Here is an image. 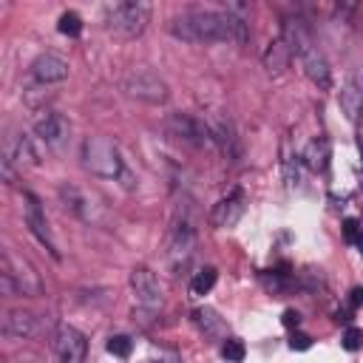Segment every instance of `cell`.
<instances>
[{
  "mask_svg": "<svg viewBox=\"0 0 363 363\" xmlns=\"http://www.w3.org/2000/svg\"><path fill=\"white\" fill-rule=\"evenodd\" d=\"M284 326H289V329L295 326V329H298V326H301V315L292 312V309H286V312H284Z\"/></svg>",
  "mask_w": 363,
  "mask_h": 363,
  "instance_id": "obj_29",
  "label": "cell"
},
{
  "mask_svg": "<svg viewBox=\"0 0 363 363\" xmlns=\"http://www.w3.org/2000/svg\"><path fill=\"white\" fill-rule=\"evenodd\" d=\"M57 31L65 34V37H77L82 31V17L77 11H62L60 14V23H57Z\"/></svg>",
  "mask_w": 363,
  "mask_h": 363,
  "instance_id": "obj_21",
  "label": "cell"
},
{
  "mask_svg": "<svg viewBox=\"0 0 363 363\" xmlns=\"http://www.w3.org/2000/svg\"><path fill=\"white\" fill-rule=\"evenodd\" d=\"M0 281H3V289L9 295H28V298H37L43 295V281H40V272L20 255H14L11 250L3 252V272H0Z\"/></svg>",
  "mask_w": 363,
  "mask_h": 363,
  "instance_id": "obj_5",
  "label": "cell"
},
{
  "mask_svg": "<svg viewBox=\"0 0 363 363\" xmlns=\"http://www.w3.org/2000/svg\"><path fill=\"white\" fill-rule=\"evenodd\" d=\"M23 199H26V224H28L31 235H34L40 244H45V247H48V252L57 258V247H54V241H51L48 221H45V210H43L40 199H37L34 193H23Z\"/></svg>",
  "mask_w": 363,
  "mask_h": 363,
  "instance_id": "obj_11",
  "label": "cell"
},
{
  "mask_svg": "<svg viewBox=\"0 0 363 363\" xmlns=\"http://www.w3.org/2000/svg\"><path fill=\"white\" fill-rule=\"evenodd\" d=\"M284 176H286V184L289 187L298 184V156H292V153L284 156Z\"/></svg>",
  "mask_w": 363,
  "mask_h": 363,
  "instance_id": "obj_27",
  "label": "cell"
},
{
  "mask_svg": "<svg viewBox=\"0 0 363 363\" xmlns=\"http://www.w3.org/2000/svg\"><path fill=\"white\" fill-rule=\"evenodd\" d=\"M193 252H196V227H193L190 216L179 210L170 224V233H167V264H170L173 275H182L190 267Z\"/></svg>",
  "mask_w": 363,
  "mask_h": 363,
  "instance_id": "obj_4",
  "label": "cell"
},
{
  "mask_svg": "<svg viewBox=\"0 0 363 363\" xmlns=\"http://www.w3.org/2000/svg\"><path fill=\"white\" fill-rule=\"evenodd\" d=\"M82 164L96 179H119L125 170L122 153L108 136H88L82 142Z\"/></svg>",
  "mask_w": 363,
  "mask_h": 363,
  "instance_id": "obj_3",
  "label": "cell"
},
{
  "mask_svg": "<svg viewBox=\"0 0 363 363\" xmlns=\"http://www.w3.org/2000/svg\"><path fill=\"white\" fill-rule=\"evenodd\" d=\"M216 281H218V269H216V267H204V269H199V272L193 275L190 292H193V295H207V292L216 286Z\"/></svg>",
  "mask_w": 363,
  "mask_h": 363,
  "instance_id": "obj_20",
  "label": "cell"
},
{
  "mask_svg": "<svg viewBox=\"0 0 363 363\" xmlns=\"http://www.w3.org/2000/svg\"><path fill=\"white\" fill-rule=\"evenodd\" d=\"M31 77L40 82V85H54V82H62L68 77V62L57 54H40L34 62H31Z\"/></svg>",
  "mask_w": 363,
  "mask_h": 363,
  "instance_id": "obj_13",
  "label": "cell"
},
{
  "mask_svg": "<svg viewBox=\"0 0 363 363\" xmlns=\"http://www.w3.org/2000/svg\"><path fill=\"white\" fill-rule=\"evenodd\" d=\"M150 14H153V6L145 3V0L113 3L105 11V28L113 37H119V40H133V37H139L147 28Z\"/></svg>",
  "mask_w": 363,
  "mask_h": 363,
  "instance_id": "obj_2",
  "label": "cell"
},
{
  "mask_svg": "<svg viewBox=\"0 0 363 363\" xmlns=\"http://www.w3.org/2000/svg\"><path fill=\"white\" fill-rule=\"evenodd\" d=\"M130 289H133V298L142 309H159L162 306V286L147 267L130 269Z\"/></svg>",
  "mask_w": 363,
  "mask_h": 363,
  "instance_id": "obj_10",
  "label": "cell"
},
{
  "mask_svg": "<svg viewBox=\"0 0 363 363\" xmlns=\"http://www.w3.org/2000/svg\"><path fill=\"white\" fill-rule=\"evenodd\" d=\"M357 233H360V221H357V218H346V221H343V235H346V241L354 244Z\"/></svg>",
  "mask_w": 363,
  "mask_h": 363,
  "instance_id": "obj_28",
  "label": "cell"
},
{
  "mask_svg": "<svg viewBox=\"0 0 363 363\" xmlns=\"http://www.w3.org/2000/svg\"><path fill=\"white\" fill-rule=\"evenodd\" d=\"M329 139L326 136H315V139H309V145L303 147V153H301V162L309 167V170H315V173H323L326 167H329Z\"/></svg>",
  "mask_w": 363,
  "mask_h": 363,
  "instance_id": "obj_18",
  "label": "cell"
},
{
  "mask_svg": "<svg viewBox=\"0 0 363 363\" xmlns=\"http://www.w3.org/2000/svg\"><path fill=\"white\" fill-rule=\"evenodd\" d=\"M193 323L199 326V332L207 337V340H227V323L224 318L213 309V306H201L193 312Z\"/></svg>",
  "mask_w": 363,
  "mask_h": 363,
  "instance_id": "obj_14",
  "label": "cell"
},
{
  "mask_svg": "<svg viewBox=\"0 0 363 363\" xmlns=\"http://www.w3.org/2000/svg\"><path fill=\"white\" fill-rule=\"evenodd\" d=\"M170 34L184 43H247V23L233 11L218 9H187L167 23Z\"/></svg>",
  "mask_w": 363,
  "mask_h": 363,
  "instance_id": "obj_1",
  "label": "cell"
},
{
  "mask_svg": "<svg viewBox=\"0 0 363 363\" xmlns=\"http://www.w3.org/2000/svg\"><path fill=\"white\" fill-rule=\"evenodd\" d=\"M309 343H312V340H309L306 335H301V332H298V335H292V340H289V346H292V349H309Z\"/></svg>",
  "mask_w": 363,
  "mask_h": 363,
  "instance_id": "obj_30",
  "label": "cell"
},
{
  "mask_svg": "<svg viewBox=\"0 0 363 363\" xmlns=\"http://www.w3.org/2000/svg\"><path fill=\"white\" fill-rule=\"evenodd\" d=\"M354 247L363 252V224H360V233H357V238H354Z\"/></svg>",
  "mask_w": 363,
  "mask_h": 363,
  "instance_id": "obj_32",
  "label": "cell"
},
{
  "mask_svg": "<svg viewBox=\"0 0 363 363\" xmlns=\"http://www.w3.org/2000/svg\"><path fill=\"white\" fill-rule=\"evenodd\" d=\"M337 102H340V111L346 113L349 122H354V119L360 116V111H363V94H360V88H357L354 82H346V85L340 88Z\"/></svg>",
  "mask_w": 363,
  "mask_h": 363,
  "instance_id": "obj_19",
  "label": "cell"
},
{
  "mask_svg": "<svg viewBox=\"0 0 363 363\" xmlns=\"http://www.w3.org/2000/svg\"><path fill=\"white\" fill-rule=\"evenodd\" d=\"M167 136L190 145V147H216V139H213V130L207 122L190 116V113H170L167 122Z\"/></svg>",
  "mask_w": 363,
  "mask_h": 363,
  "instance_id": "obj_7",
  "label": "cell"
},
{
  "mask_svg": "<svg viewBox=\"0 0 363 363\" xmlns=\"http://www.w3.org/2000/svg\"><path fill=\"white\" fill-rule=\"evenodd\" d=\"M37 332V320L26 309H9L3 318V335L9 337H31Z\"/></svg>",
  "mask_w": 363,
  "mask_h": 363,
  "instance_id": "obj_17",
  "label": "cell"
},
{
  "mask_svg": "<svg viewBox=\"0 0 363 363\" xmlns=\"http://www.w3.org/2000/svg\"><path fill=\"white\" fill-rule=\"evenodd\" d=\"M34 133L40 142H45L48 147H60L65 139H68V119L62 113H54L48 111L45 116H40L34 122Z\"/></svg>",
  "mask_w": 363,
  "mask_h": 363,
  "instance_id": "obj_12",
  "label": "cell"
},
{
  "mask_svg": "<svg viewBox=\"0 0 363 363\" xmlns=\"http://www.w3.org/2000/svg\"><path fill=\"white\" fill-rule=\"evenodd\" d=\"M360 303H363V286H354V289L349 292V306H352V309H357Z\"/></svg>",
  "mask_w": 363,
  "mask_h": 363,
  "instance_id": "obj_31",
  "label": "cell"
},
{
  "mask_svg": "<svg viewBox=\"0 0 363 363\" xmlns=\"http://www.w3.org/2000/svg\"><path fill=\"white\" fill-rule=\"evenodd\" d=\"M54 352H57L60 363H85L88 340L79 329H74L68 323H60L57 332H54Z\"/></svg>",
  "mask_w": 363,
  "mask_h": 363,
  "instance_id": "obj_8",
  "label": "cell"
},
{
  "mask_svg": "<svg viewBox=\"0 0 363 363\" xmlns=\"http://www.w3.org/2000/svg\"><path fill=\"white\" fill-rule=\"evenodd\" d=\"M244 354H247V349H244V343H241L238 337H227V340H224V346H221V357H224L227 363H241Z\"/></svg>",
  "mask_w": 363,
  "mask_h": 363,
  "instance_id": "obj_23",
  "label": "cell"
},
{
  "mask_svg": "<svg viewBox=\"0 0 363 363\" xmlns=\"http://www.w3.org/2000/svg\"><path fill=\"white\" fill-rule=\"evenodd\" d=\"M122 88L133 96V99H142V102H150V105H159V102H167V82L153 74L150 68H133L125 74L122 79Z\"/></svg>",
  "mask_w": 363,
  "mask_h": 363,
  "instance_id": "obj_6",
  "label": "cell"
},
{
  "mask_svg": "<svg viewBox=\"0 0 363 363\" xmlns=\"http://www.w3.org/2000/svg\"><path fill=\"white\" fill-rule=\"evenodd\" d=\"M145 363H182V357H179V352H173V349H164V346L156 349V346H153Z\"/></svg>",
  "mask_w": 363,
  "mask_h": 363,
  "instance_id": "obj_25",
  "label": "cell"
},
{
  "mask_svg": "<svg viewBox=\"0 0 363 363\" xmlns=\"http://www.w3.org/2000/svg\"><path fill=\"white\" fill-rule=\"evenodd\" d=\"M60 196H62V201H65V207H68L71 213H77V216H85V210H82L85 199L79 196V190H77V187H60Z\"/></svg>",
  "mask_w": 363,
  "mask_h": 363,
  "instance_id": "obj_24",
  "label": "cell"
},
{
  "mask_svg": "<svg viewBox=\"0 0 363 363\" xmlns=\"http://www.w3.org/2000/svg\"><path fill=\"white\" fill-rule=\"evenodd\" d=\"M340 343H343V349H346V352H357V349L363 346V332H360L357 326H349V329L343 332Z\"/></svg>",
  "mask_w": 363,
  "mask_h": 363,
  "instance_id": "obj_26",
  "label": "cell"
},
{
  "mask_svg": "<svg viewBox=\"0 0 363 363\" xmlns=\"http://www.w3.org/2000/svg\"><path fill=\"white\" fill-rule=\"evenodd\" d=\"M6 159L14 162V164H20V167H23V164H28V167H37V164H40V153H37L34 142H31L28 136H23V133H17V136L9 139Z\"/></svg>",
  "mask_w": 363,
  "mask_h": 363,
  "instance_id": "obj_16",
  "label": "cell"
},
{
  "mask_svg": "<svg viewBox=\"0 0 363 363\" xmlns=\"http://www.w3.org/2000/svg\"><path fill=\"white\" fill-rule=\"evenodd\" d=\"M244 210H247V196H244L241 187H235V190H230L224 199H218V201L213 204V210H210V224H213L216 230H230V227H235V224L241 221Z\"/></svg>",
  "mask_w": 363,
  "mask_h": 363,
  "instance_id": "obj_9",
  "label": "cell"
},
{
  "mask_svg": "<svg viewBox=\"0 0 363 363\" xmlns=\"http://www.w3.org/2000/svg\"><path fill=\"white\" fill-rule=\"evenodd\" d=\"M289 60H292V45H289V43L284 40V34H281V37H275V40L267 45V51H264V68H267L272 77H278V74L286 71Z\"/></svg>",
  "mask_w": 363,
  "mask_h": 363,
  "instance_id": "obj_15",
  "label": "cell"
},
{
  "mask_svg": "<svg viewBox=\"0 0 363 363\" xmlns=\"http://www.w3.org/2000/svg\"><path fill=\"white\" fill-rule=\"evenodd\" d=\"M108 352H111L113 357H130L133 340H130L128 335H111V337H108Z\"/></svg>",
  "mask_w": 363,
  "mask_h": 363,
  "instance_id": "obj_22",
  "label": "cell"
}]
</instances>
